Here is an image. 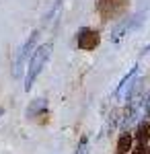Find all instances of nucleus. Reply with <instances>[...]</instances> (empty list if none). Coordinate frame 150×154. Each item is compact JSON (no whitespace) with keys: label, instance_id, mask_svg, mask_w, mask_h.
<instances>
[{"label":"nucleus","instance_id":"obj_8","mask_svg":"<svg viewBox=\"0 0 150 154\" xmlns=\"http://www.w3.org/2000/svg\"><path fill=\"white\" fill-rule=\"evenodd\" d=\"M130 146H132V136H130V134H123V136L119 138V142H117V150H119V154L127 152Z\"/></svg>","mask_w":150,"mask_h":154},{"label":"nucleus","instance_id":"obj_4","mask_svg":"<svg viewBox=\"0 0 150 154\" xmlns=\"http://www.w3.org/2000/svg\"><path fill=\"white\" fill-rule=\"evenodd\" d=\"M97 43H99L97 31H92V29H82L80 33H78V48L92 49V48H97Z\"/></svg>","mask_w":150,"mask_h":154},{"label":"nucleus","instance_id":"obj_10","mask_svg":"<svg viewBox=\"0 0 150 154\" xmlns=\"http://www.w3.org/2000/svg\"><path fill=\"white\" fill-rule=\"evenodd\" d=\"M134 154H146V148H144V146H138V148H136V152Z\"/></svg>","mask_w":150,"mask_h":154},{"label":"nucleus","instance_id":"obj_6","mask_svg":"<svg viewBox=\"0 0 150 154\" xmlns=\"http://www.w3.org/2000/svg\"><path fill=\"white\" fill-rule=\"evenodd\" d=\"M136 138H138L142 144L148 140V138H150V123H146V121H144V123H140L138 130H136Z\"/></svg>","mask_w":150,"mask_h":154},{"label":"nucleus","instance_id":"obj_1","mask_svg":"<svg viewBox=\"0 0 150 154\" xmlns=\"http://www.w3.org/2000/svg\"><path fill=\"white\" fill-rule=\"evenodd\" d=\"M49 54H52V43H43V45H39V48L33 51L31 62H29V70H27V78H25V91H31L35 78L41 74L47 58H49Z\"/></svg>","mask_w":150,"mask_h":154},{"label":"nucleus","instance_id":"obj_2","mask_svg":"<svg viewBox=\"0 0 150 154\" xmlns=\"http://www.w3.org/2000/svg\"><path fill=\"white\" fill-rule=\"evenodd\" d=\"M37 37H39V31H33L29 39L23 43V48L19 49V54H17V60H14V76H19L21 74V66L25 64V60L29 58V54L35 49V41H37Z\"/></svg>","mask_w":150,"mask_h":154},{"label":"nucleus","instance_id":"obj_11","mask_svg":"<svg viewBox=\"0 0 150 154\" xmlns=\"http://www.w3.org/2000/svg\"><path fill=\"white\" fill-rule=\"evenodd\" d=\"M146 51H150V43H148V45H146Z\"/></svg>","mask_w":150,"mask_h":154},{"label":"nucleus","instance_id":"obj_3","mask_svg":"<svg viewBox=\"0 0 150 154\" xmlns=\"http://www.w3.org/2000/svg\"><path fill=\"white\" fill-rule=\"evenodd\" d=\"M136 74H138V66H134L132 70L127 72L126 76L121 78V82H119V86H117V91H115V99L117 101H121V99H126L127 93L132 91V86H134V78H136Z\"/></svg>","mask_w":150,"mask_h":154},{"label":"nucleus","instance_id":"obj_9","mask_svg":"<svg viewBox=\"0 0 150 154\" xmlns=\"http://www.w3.org/2000/svg\"><path fill=\"white\" fill-rule=\"evenodd\" d=\"M84 148H86V138H82V140H80V146H78V154H86V150H84Z\"/></svg>","mask_w":150,"mask_h":154},{"label":"nucleus","instance_id":"obj_7","mask_svg":"<svg viewBox=\"0 0 150 154\" xmlns=\"http://www.w3.org/2000/svg\"><path fill=\"white\" fill-rule=\"evenodd\" d=\"M43 107H45V99H35L33 103L29 105V109H27V117H33L35 113H39Z\"/></svg>","mask_w":150,"mask_h":154},{"label":"nucleus","instance_id":"obj_12","mask_svg":"<svg viewBox=\"0 0 150 154\" xmlns=\"http://www.w3.org/2000/svg\"><path fill=\"white\" fill-rule=\"evenodd\" d=\"M0 115H2V109H0Z\"/></svg>","mask_w":150,"mask_h":154},{"label":"nucleus","instance_id":"obj_5","mask_svg":"<svg viewBox=\"0 0 150 154\" xmlns=\"http://www.w3.org/2000/svg\"><path fill=\"white\" fill-rule=\"evenodd\" d=\"M130 29H132V19H126L121 25H117L115 29H113V33H111V41H119V39H123Z\"/></svg>","mask_w":150,"mask_h":154}]
</instances>
